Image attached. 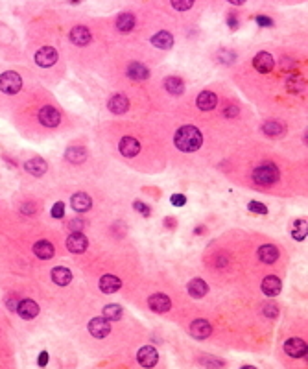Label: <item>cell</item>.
I'll return each instance as SVG.
<instances>
[{
  "mask_svg": "<svg viewBox=\"0 0 308 369\" xmlns=\"http://www.w3.org/2000/svg\"><path fill=\"white\" fill-rule=\"evenodd\" d=\"M264 314H266L268 318H275V316L279 314V310H277L275 305H264Z\"/></svg>",
  "mask_w": 308,
  "mask_h": 369,
  "instance_id": "cell-39",
  "label": "cell"
},
{
  "mask_svg": "<svg viewBox=\"0 0 308 369\" xmlns=\"http://www.w3.org/2000/svg\"><path fill=\"white\" fill-rule=\"evenodd\" d=\"M52 281L57 284V286H67L72 281V273H70L69 268L57 266L52 270Z\"/></svg>",
  "mask_w": 308,
  "mask_h": 369,
  "instance_id": "cell-19",
  "label": "cell"
},
{
  "mask_svg": "<svg viewBox=\"0 0 308 369\" xmlns=\"http://www.w3.org/2000/svg\"><path fill=\"white\" fill-rule=\"evenodd\" d=\"M89 332H91L94 338H105V336L111 332V325H109V319L105 318H94L89 321Z\"/></svg>",
  "mask_w": 308,
  "mask_h": 369,
  "instance_id": "cell-7",
  "label": "cell"
},
{
  "mask_svg": "<svg viewBox=\"0 0 308 369\" xmlns=\"http://www.w3.org/2000/svg\"><path fill=\"white\" fill-rule=\"evenodd\" d=\"M57 61V50L52 46H43L41 50L35 52V63L43 68H48L52 65H56Z\"/></svg>",
  "mask_w": 308,
  "mask_h": 369,
  "instance_id": "cell-4",
  "label": "cell"
},
{
  "mask_svg": "<svg viewBox=\"0 0 308 369\" xmlns=\"http://www.w3.org/2000/svg\"><path fill=\"white\" fill-rule=\"evenodd\" d=\"M249 210H251V212H257V214H266V212H268V207L264 203H258V201H249Z\"/></svg>",
  "mask_w": 308,
  "mask_h": 369,
  "instance_id": "cell-35",
  "label": "cell"
},
{
  "mask_svg": "<svg viewBox=\"0 0 308 369\" xmlns=\"http://www.w3.org/2000/svg\"><path fill=\"white\" fill-rule=\"evenodd\" d=\"M257 23L260 24V26H273V21H271V19H268V17H262V15H260V17H257Z\"/></svg>",
  "mask_w": 308,
  "mask_h": 369,
  "instance_id": "cell-41",
  "label": "cell"
},
{
  "mask_svg": "<svg viewBox=\"0 0 308 369\" xmlns=\"http://www.w3.org/2000/svg\"><path fill=\"white\" fill-rule=\"evenodd\" d=\"M103 318L109 319V321H116V319L122 318V307L120 305H107L103 308Z\"/></svg>",
  "mask_w": 308,
  "mask_h": 369,
  "instance_id": "cell-32",
  "label": "cell"
},
{
  "mask_svg": "<svg viewBox=\"0 0 308 369\" xmlns=\"http://www.w3.org/2000/svg\"><path fill=\"white\" fill-rule=\"evenodd\" d=\"M65 157H67V161H69V163L80 165V163H83V161L87 159V152L81 146H72V148H69V150L65 152Z\"/></svg>",
  "mask_w": 308,
  "mask_h": 369,
  "instance_id": "cell-28",
  "label": "cell"
},
{
  "mask_svg": "<svg viewBox=\"0 0 308 369\" xmlns=\"http://www.w3.org/2000/svg\"><path fill=\"white\" fill-rule=\"evenodd\" d=\"M109 111L114 114H122L126 113L127 109H129V100H127L126 96H122V94H116V96H113L111 100H109Z\"/></svg>",
  "mask_w": 308,
  "mask_h": 369,
  "instance_id": "cell-20",
  "label": "cell"
},
{
  "mask_svg": "<svg viewBox=\"0 0 308 369\" xmlns=\"http://www.w3.org/2000/svg\"><path fill=\"white\" fill-rule=\"evenodd\" d=\"M225 114H227V116H229V114H238V109H236V107H233V109L227 107V109H225Z\"/></svg>",
  "mask_w": 308,
  "mask_h": 369,
  "instance_id": "cell-45",
  "label": "cell"
},
{
  "mask_svg": "<svg viewBox=\"0 0 308 369\" xmlns=\"http://www.w3.org/2000/svg\"><path fill=\"white\" fill-rule=\"evenodd\" d=\"M148 76H149V70L142 63H131L127 67V78H131V80L142 81V80H148Z\"/></svg>",
  "mask_w": 308,
  "mask_h": 369,
  "instance_id": "cell-18",
  "label": "cell"
},
{
  "mask_svg": "<svg viewBox=\"0 0 308 369\" xmlns=\"http://www.w3.org/2000/svg\"><path fill=\"white\" fill-rule=\"evenodd\" d=\"M165 89L170 92V94H181L183 89H185V85H183V81L179 80V78L170 76V78H166L165 80Z\"/></svg>",
  "mask_w": 308,
  "mask_h": 369,
  "instance_id": "cell-30",
  "label": "cell"
},
{
  "mask_svg": "<svg viewBox=\"0 0 308 369\" xmlns=\"http://www.w3.org/2000/svg\"><path fill=\"white\" fill-rule=\"evenodd\" d=\"M133 26H135V17L131 13H120L116 19V28L126 34V32H131Z\"/></svg>",
  "mask_w": 308,
  "mask_h": 369,
  "instance_id": "cell-29",
  "label": "cell"
},
{
  "mask_svg": "<svg viewBox=\"0 0 308 369\" xmlns=\"http://www.w3.org/2000/svg\"><path fill=\"white\" fill-rule=\"evenodd\" d=\"M293 238L295 240H304L306 238V221L297 220L293 225Z\"/></svg>",
  "mask_w": 308,
  "mask_h": 369,
  "instance_id": "cell-33",
  "label": "cell"
},
{
  "mask_svg": "<svg viewBox=\"0 0 308 369\" xmlns=\"http://www.w3.org/2000/svg\"><path fill=\"white\" fill-rule=\"evenodd\" d=\"M120 286H122V283L114 275H103L100 279V288H102L103 294H114L116 290H120Z\"/></svg>",
  "mask_w": 308,
  "mask_h": 369,
  "instance_id": "cell-25",
  "label": "cell"
},
{
  "mask_svg": "<svg viewBox=\"0 0 308 369\" xmlns=\"http://www.w3.org/2000/svg\"><path fill=\"white\" fill-rule=\"evenodd\" d=\"M172 6L176 8L177 12H187L194 6V0H172Z\"/></svg>",
  "mask_w": 308,
  "mask_h": 369,
  "instance_id": "cell-34",
  "label": "cell"
},
{
  "mask_svg": "<svg viewBox=\"0 0 308 369\" xmlns=\"http://www.w3.org/2000/svg\"><path fill=\"white\" fill-rule=\"evenodd\" d=\"M70 41H72L76 46H87L91 43V32H89L85 26H76V28L70 32Z\"/></svg>",
  "mask_w": 308,
  "mask_h": 369,
  "instance_id": "cell-16",
  "label": "cell"
},
{
  "mask_svg": "<svg viewBox=\"0 0 308 369\" xmlns=\"http://www.w3.org/2000/svg\"><path fill=\"white\" fill-rule=\"evenodd\" d=\"M87 245H89L87 236L81 233V231L72 233L69 238H67V248H69V251H72V253H83V251L87 250Z\"/></svg>",
  "mask_w": 308,
  "mask_h": 369,
  "instance_id": "cell-11",
  "label": "cell"
},
{
  "mask_svg": "<svg viewBox=\"0 0 308 369\" xmlns=\"http://www.w3.org/2000/svg\"><path fill=\"white\" fill-rule=\"evenodd\" d=\"M253 181L262 187H269L279 181V168L273 163H262L253 170Z\"/></svg>",
  "mask_w": 308,
  "mask_h": 369,
  "instance_id": "cell-2",
  "label": "cell"
},
{
  "mask_svg": "<svg viewBox=\"0 0 308 369\" xmlns=\"http://www.w3.org/2000/svg\"><path fill=\"white\" fill-rule=\"evenodd\" d=\"M34 253L39 257V259H43V261H48V259H52V257H54L56 250H54V245H52L50 242H46V240H39V242L34 245Z\"/></svg>",
  "mask_w": 308,
  "mask_h": 369,
  "instance_id": "cell-26",
  "label": "cell"
},
{
  "mask_svg": "<svg viewBox=\"0 0 308 369\" xmlns=\"http://www.w3.org/2000/svg\"><path fill=\"white\" fill-rule=\"evenodd\" d=\"M280 288H282V283H280V279L275 277V275H269V277H266L262 281V292H264V295H268V297L279 295Z\"/></svg>",
  "mask_w": 308,
  "mask_h": 369,
  "instance_id": "cell-15",
  "label": "cell"
},
{
  "mask_svg": "<svg viewBox=\"0 0 308 369\" xmlns=\"http://www.w3.org/2000/svg\"><path fill=\"white\" fill-rule=\"evenodd\" d=\"M170 203L174 207H183V205L187 203V196H183V194H174L170 198Z\"/></svg>",
  "mask_w": 308,
  "mask_h": 369,
  "instance_id": "cell-37",
  "label": "cell"
},
{
  "mask_svg": "<svg viewBox=\"0 0 308 369\" xmlns=\"http://www.w3.org/2000/svg\"><path fill=\"white\" fill-rule=\"evenodd\" d=\"M78 2H80V0H72V4H78Z\"/></svg>",
  "mask_w": 308,
  "mask_h": 369,
  "instance_id": "cell-47",
  "label": "cell"
},
{
  "mask_svg": "<svg viewBox=\"0 0 308 369\" xmlns=\"http://www.w3.org/2000/svg\"><path fill=\"white\" fill-rule=\"evenodd\" d=\"M207 292H209V286L203 279H192L189 283V294L194 297V299H201V297H205Z\"/></svg>",
  "mask_w": 308,
  "mask_h": 369,
  "instance_id": "cell-23",
  "label": "cell"
},
{
  "mask_svg": "<svg viewBox=\"0 0 308 369\" xmlns=\"http://www.w3.org/2000/svg\"><path fill=\"white\" fill-rule=\"evenodd\" d=\"M174 142H176V148L181 150V152H196L201 148V142H203V135L201 131L196 128V126H183L176 131L174 135Z\"/></svg>",
  "mask_w": 308,
  "mask_h": 369,
  "instance_id": "cell-1",
  "label": "cell"
},
{
  "mask_svg": "<svg viewBox=\"0 0 308 369\" xmlns=\"http://www.w3.org/2000/svg\"><path fill=\"white\" fill-rule=\"evenodd\" d=\"M211 332H212V327L205 319H196L194 323L190 325V334L194 336L196 340H205V338L211 336Z\"/></svg>",
  "mask_w": 308,
  "mask_h": 369,
  "instance_id": "cell-13",
  "label": "cell"
},
{
  "mask_svg": "<svg viewBox=\"0 0 308 369\" xmlns=\"http://www.w3.org/2000/svg\"><path fill=\"white\" fill-rule=\"evenodd\" d=\"M46 363H48V352L43 351V352H41V356H39V365H41V367H45Z\"/></svg>",
  "mask_w": 308,
  "mask_h": 369,
  "instance_id": "cell-43",
  "label": "cell"
},
{
  "mask_svg": "<svg viewBox=\"0 0 308 369\" xmlns=\"http://www.w3.org/2000/svg\"><path fill=\"white\" fill-rule=\"evenodd\" d=\"M137 360L140 365H144V367H153L155 363H157V360H159V354H157V351H155L151 345H146L138 351Z\"/></svg>",
  "mask_w": 308,
  "mask_h": 369,
  "instance_id": "cell-12",
  "label": "cell"
},
{
  "mask_svg": "<svg viewBox=\"0 0 308 369\" xmlns=\"http://www.w3.org/2000/svg\"><path fill=\"white\" fill-rule=\"evenodd\" d=\"M39 122L45 128H56L61 122V114L57 109H54L52 105H45V107L39 111Z\"/></svg>",
  "mask_w": 308,
  "mask_h": 369,
  "instance_id": "cell-5",
  "label": "cell"
},
{
  "mask_svg": "<svg viewBox=\"0 0 308 369\" xmlns=\"http://www.w3.org/2000/svg\"><path fill=\"white\" fill-rule=\"evenodd\" d=\"M52 216L54 218H63L65 216V205L61 201H57L54 207H52Z\"/></svg>",
  "mask_w": 308,
  "mask_h": 369,
  "instance_id": "cell-36",
  "label": "cell"
},
{
  "mask_svg": "<svg viewBox=\"0 0 308 369\" xmlns=\"http://www.w3.org/2000/svg\"><path fill=\"white\" fill-rule=\"evenodd\" d=\"M275 61H273V56L271 54H268V52H258L257 56H255V59H253V67H255V70H258V72H271V68H273Z\"/></svg>",
  "mask_w": 308,
  "mask_h": 369,
  "instance_id": "cell-8",
  "label": "cell"
},
{
  "mask_svg": "<svg viewBox=\"0 0 308 369\" xmlns=\"http://www.w3.org/2000/svg\"><path fill=\"white\" fill-rule=\"evenodd\" d=\"M17 305L19 303L15 299H8V308H12V310H17Z\"/></svg>",
  "mask_w": 308,
  "mask_h": 369,
  "instance_id": "cell-44",
  "label": "cell"
},
{
  "mask_svg": "<svg viewBox=\"0 0 308 369\" xmlns=\"http://www.w3.org/2000/svg\"><path fill=\"white\" fill-rule=\"evenodd\" d=\"M258 259L262 262H266V264H273V262L279 259V250L271 244L262 245V248L258 250Z\"/></svg>",
  "mask_w": 308,
  "mask_h": 369,
  "instance_id": "cell-27",
  "label": "cell"
},
{
  "mask_svg": "<svg viewBox=\"0 0 308 369\" xmlns=\"http://www.w3.org/2000/svg\"><path fill=\"white\" fill-rule=\"evenodd\" d=\"M227 2H231V4H234V6H242L245 0H227Z\"/></svg>",
  "mask_w": 308,
  "mask_h": 369,
  "instance_id": "cell-46",
  "label": "cell"
},
{
  "mask_svg": "<svg viewBox=\"0 0 308 369\" xmlns=\"http://www.w3.org/2000/svg\"><path fill=\"white\" fill-rule=\"evenodd\" d=\"M151 45L155 48H161V50H168L174 46V37H172L170 32H159L151 37Z\"/></svg>",
  "mask_w": 308,
  "mask_h": 369,
  "instance_id": "cell-22",
  "label": "cell"
},
{
  "mask_svg": "<svg viewBox=\"0 0 308 369\" xmlns=\"http://www.w3.org/2000/svg\"><path fill=\"white\" fill-rule=\"evenodd\" d=\"M24 170L30 172V174H32V176H35V177H41L46 172L45 159H41V157H34V159L26 161V163H24Z\"/></svg>",
  "mask_w": 308,
  "mask_h": 369,
  "instance_id": "cell-21",
  "label": "cell"
},
{
  "mask_svg": "<svg viewBox=\"0 0 308 369\" xmlns=\"http://www.w3.org/2000/svg\"><path fill=\"white\" fill-rule=\"evenodd\" d=\"M227 24H229V28H231V30L238 28V21H236V17H234V15H231V17L227 19Z\"/></svg>",
  "mask_w": 308,
  "mask_h": 369,
  "instance_id": "cell-42",
  "label": "cell"
},
{
  "mask_svg": "<svg viewBox=\"0 0 308 369\" xmlns=\"http://www.w3.org/2000/svg\"><path fill=\"white\" fill-rule=\"evenodd\" d=\"M148 305L153 312L163 314V312H168V310H170L172 301L168 299V295H165V294H153V295H149Z\"/></svg>",
  "mask_w": 308,
  "mask_h": 369,
  "instance_id": "cell-9",
  "label": "cell"
},
{
  "mask_svg": "<svg viewBox=\"0 0 308 369\" xmlns=\"http://www.w3.org/2000/svg\"><path fill=\"white\" fill-rule=\"evenodd\" d=\"M286 354H290L291 358H301L306 354V341L301 338H290L284 343Z\"/></svg>",
  "mask_w": 308,
  "mask_h": 369,
  "instance_id": "cell-6",
  "label": "cell"
},
{
  "mask_svg": "<svg viewBox=\"0 0 308 369\" xmlns=\"http://www.w3.org/2000/svg\"><path fill=\"white\" fill-rule=\"evenodd\" d=\"M21 87H23V80L17 72L8 70L0 76V91L4 94H17L21 91Z\"/></svg>",
  "mask_w": 308,
  "mask_h": 369,
  "instance_id": "cell-3",
  "label": "cell"
},
{
  "mask_svg": "<svg viewBox=\"0 0 308 369\" xmlns=\"http://www.w3.org/2000/svg\"><path fill=\"white\" fill-rule=\"evenodd\" d=\"M196 103H198V107H200L201 111H211V109H214L218 105V96L211 91H203L200 96H198Z\"/></svg>",
  "mask_w": 308,
  "mask_h": 369,
  "instance_id": "cell-17",
  "label": "cell"
},
{
  "mask_svg": "<svg viewBox=\"0 0 308 369\" xmlns=\"http://www.w3.org/2000/svg\"><path fill=\"white\" fill-rule=\"evenodd\" d=\"M83 225H85V223H83V220H78V218H76V220H72L69 223V227H70V231H72V233L83 231Z\"/></svg>",
  "mask_w": 308,
  "mask_h": 369,
  "instance_id": "cell-38",
  "label": "cell"
},
{
  "mask_svg": "<svg viewBox=\"0 0 308 369\" xmlns=\"http://www.w3.org/2000/svg\"><path fill=\"white\" fill-rule=\"evenodd\" d=\"M135 209H137L138 212H142L144 216H149V209L144 203H140V201H135Z\"/></svg>",
  "mask_w": 308,
  "mask_h": 369,
  "instance_id": "cell-40",
  "label": "cell"
},
{
  "mask_svg": "<svg viewBox=\"0 0 308 369\" xmlns=\"http://www.w3.org/2000/svg\"><path fill=\"white\" fill-rule=\"evenodd\" d=\"M120 148V154L124 155V157H135V155L140 152V144H138L137 139H133V137H124L118 144Z\"/></svg>",
  "mask_w": 308,
  "mask_h": 369,
  "instance_id": "cell-14",
  "label": "cell"
},
{
  "mask_svg": "<svg viewBox=\"0 0 308 369\" xmlns=\"http://www.w3.org/2000/svg\"><path fill=\"white\" fill-rule=\"evenodd\" d=\"M70 205H72V209L78 210V212H85V210L91 209L92 201H91V198H89L87 194L78 192V194H74V196H72V199H70Z\"/></svg>",
  "mask_w": 308,
  "mask_h": 369,
  "instance_id": "cell-24",
  "label": "cell"
},
{
  "mask_svg": "<svg viewBox=\"0 0 308 369\" xmlns=\"http://www.w3.org/2000/svg\"><path fill=\"white\" fill-rule=\"evenodd\" d=\"M262 131L266 133V135H269V137H280L282 133H284V128H282L279 122L269 120V122H266V124L262 126Z\"/></svg>",
  "mask_w": 308,
  "mask_h": 369,
  "instance_id": "cell-31",
  "label": "cell"
},
{
  "mask_svg": "<svg viewBox=\"0 0 308 369\" xmlns=\"http://www.w3.org/2000/svg\"><path fill=\"white\" fill-rule=\"evenodd\" d=\"M15 312L23 319H34L39 314V305L35 301H32V299H24V301H19Z\"/></svg>",
  "mask_w": 308,
  "mask_h": 369,
  "instance_id": "cell-10",
  "label": "cell"
}]
</instances>
